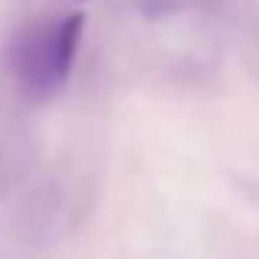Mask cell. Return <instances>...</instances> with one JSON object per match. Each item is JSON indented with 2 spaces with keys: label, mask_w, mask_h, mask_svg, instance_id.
I'll list each match as a JSON object with an SVG mask.
<instances>
[{
  "label": "cell",
  "mask_w": 259,
  "mask_h": 259,
  "mask_svg": "<svg viewBox=\"0 0 259 259\" xmlns=\"http://www.w3.org/2000/svg\"><path fill=\"white\" fill-rule=\"evenodd\" d=\"M85 13H66L59 20L33 23L13 39L10 69L20 92L30 102H50L66 89L76 66Z\"/></svg>",
  "instance_id": "cell-1"
}]
</instances>
